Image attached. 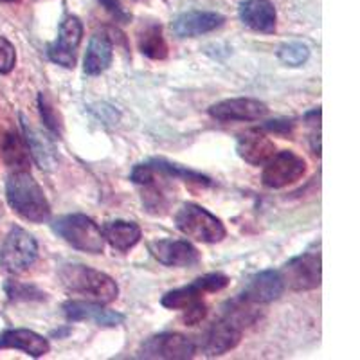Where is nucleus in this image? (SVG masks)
Segmentation results:
<instances>
[{
  "mask_svg": "<svg viewBox=\"0 0 360 360\" xmlns=\"http://www.w3.org/2000/svg\"><path fill=\"white\" fill-rule=\"evenodd\" d=\"M8 204L24 220L44 224L51 218V204L44 189L29 172H15L6 182Z\"/></svg>",
  "mask_w": 360,
  "mask_h": 360,
  "instance_id": "nucleus-1",
  "label": "nucleus"
},
{
  "mask_svg": "<svg viewBox=\"0 0 360 360\" xmlns=\"http://www.w3.org/2000/svg\"><path fill=\"white\" fill-rule=\"evenodd\" d=\"M60 281L70 294L85 295L90 301L108 304L114 303L119 295V287L114 278L96 270L92 266L70 263L60 269Z\"/></svg>",
  "mask_w": 360,
  "mask_h": 360,
  "instance_id": "nucleus-2",
  "label": "nucleus"
},
{
  "mask_svg": "<svg viewBox=\"0 0 360 360\" xmlns=\"http://www.w3.org/2000/svg\"><path fill=\"white\" fill-rule=\"evenodd\" d=\"M53 231L74 249L89 254H103L105 238L99 225L86 214H65L53 221Z\"/></svg>",
  "mask_w": 360,
  "mask_h": 360,
  "instance_id": "nucleus-3",
  "label": "nucleus"
},
{
  "mask_svg": "<svg viewBox=\"0 0 360 360\" xmlns=\"http://www.w3.org/2000/svg\"><path fill=\"white\" fill-rule=\"evenodd\" d=\"M175 227L195 242L218 243L227 234L220 218L198 204H184L175 214Z\"/></svg>",
  "mask_w": 360,
  "mask_h": 360,
  "instance_id": "nucleus-4",
  "label": "nucleus"
},
{
  "mask_svg": "<svg viewBox=\"0 0 360 360\" xmlns=\"http://www.w3.org/2000/svg\"><path fill=\"white\" fill-rule=\"evenodd\" d=\"M38 258V243L31 233L13 227L0 247V265L11 274H22Z\"/></svg>",
  "mask_w": 360,
  "mask_h": 360,
  "instance_id": "nucleus-5",
  "label": "nucleus"
},
{
  "mask_svg": "<svg viewBox=\"0 0 360 360\" xmlns=\"http://www.w3.org/2000/svg\"><path fill=\"white\" fill-rule=\"evenodd\" d=\"M198 349L197 340L182 333H159L141 344L139 359L160 360H186L193 359Z\"/></svg>",
  "mask_w": 360,
  "mask_h": 360,
  "instance_id": "nucleus-6",
  "label": "nucleus"
},
{
  "mask_svg": "<svg viewBox=\"0 0 360 360\" xmlns=\"http://www.w3.org/2000/svg\"><path fill=\"white\" fill-rule=\"evenodd\" d=\"M307 173V160L297 153L285 150V152L274 153L265 162L263 169V186L270 189H281L287 186L295 184Z\"/></svg>",
  "mask_w": 360,
  "mask_h": 360,
  "instance_id": "nucleus-7",
  "label": "nucleus"
},
{
  "mask_svg": "<svg viewBox=\"0 0 360 360\" xmlns=\"http://www.w3.org/2000/svg\"><path fill=\"white\" fill-rule=\"evenodd\" d=\"M285 287L294 292L314 290L321 285V254L307 252L292 258L279 270Z\"/></svg>",
  "mask_w": 360,
  "mask_h": 360,
  "instance_id": "nucleus-8",
  "label": "nucleus"
},
{
  "mask_svg": "<svg viewBox=\"0 0 360 360\" xmlns=\"http://www.w3.org/2000/svg\"><path fill=\"white\" fill-rule=\"evenodd\" d=\"M83 38V24L78 17H67L60 25V34L54 44L47 47V56L53 63L65 69L76 65V53Z\"/></svg>",
  "mask_w": 360,
  "mask_h": 360,
  "instance_id": "nucleus-9",
  "label": "nucleus"
},
{
  "mask_svg": "<svg viewBox=\"0 0 360 360\" xmlns=\"http://www.w3.org/2000/svg\"><path fill=\"white\" fill-rule=\"evenodd\" d=\"M207 112L217 121L233 123V121H258L269 114V107L259 99L234 98L214 103Z\"/></svg>",
  "mask_w": 360,
  "mask_h": 360,
  "instance_id": "nucleus-10",
  "label": "nucleus"
},
{
  "mask_svg": "<svg viewBox=\"0 0 360 360\" xmlns=\"http://www.w3.org/2000/svg\"><path fill=\"white\" fill-rule=\"evenodd\" d=\"M63 315L69 323H79V321H89L103 328H115L124 323L123 314L115 310H108L98 301H67L62 307Z\"/></svg>",
  "mask_w": 360,
  "mask_h": 360,
  "instance_id": "nucleus-11",
  "label": "nucleus"
},
{
  "mask_svg": "<svg viewBox=\"0 0 360 360\" xmlns=\"http://www.w3.org/2000/svg\"><path fill=\"white\" fill-rule=\"evenodd\" d=\"M148 250L157 262L166 266L186 269L200 262V252L188 240H157L148 243Z\"/></svg>",
  "mask_w": 360,
  "mask_h": 360,
  "instance_id": "nucleus-12",
  "label": "nucleus"
},
{
  "mask_svg": "<svg viewBox=\"0 0 360 360\" xmlns=\"http://www.w3.org/2000/svg\"><path fill=\"white\" fill-rule=\"evenodd\" d=\"M243 335L242 328H238L236 324H233L231 321L220 317L218 321H214L211 326H209L207 332L204 333L200 342L202 352L205 353V356H220L224 353L231 352L240 344Z\"/></svg>",
  "mask_w": 360,
  "mask_h": 360,
  "instance_id": "nucleus-13",
  "label": "nucleus"
},
{
  "mask_svg": "<svg viewBox=\"0 0 360 360\" xmlns=\"http://www.w3.org/2000/svg\"><path fill=\"white\" fill-rule=\"evenodd\" d=\"M20 123L25 144L29 148V155L33 157L34 162L38 164V168L44 169V172H53L58 166V152L53 139L29 123V119L24 114H20Z\"/></svg>",
  "mask_w": 360,
  "mask_h": 360,
  "instance_id": "nucleus-14",
  "label": "nucleus"
},
{
  "mask_svg": "<svg viewBox=\"0 0 360 360\" xmlns=\"http://www.w3.org/2000/svg\"><path fill=\"white\" fill-rule=\"evenodd\" d=\"M285 283H283L279 270H263L249 279L242 295L243 299L256 304H269L276 299H279L285 292Z\"/></svg>",
  "mask_w": 360,
  "mask_h": 360,
  "instance_id": "nucleus-15",
  "label": "nucleus"
},
{
  "mask_svg": "<svg viewBox=\"0 0 360 360\" xmlns=\"http://www.w3.org/2000/svg\"><path fill=\"white\" fill-rule=\"evenodd\" d=\"M236 152L245 162L263 166L276 153V144L262 130H247L238 135Z\"/></svg>",
  "mask_w": 360,
  "mask_h": 360,
  "instance_id": "nucleus-16",
  "label": "nucleus"
},
{
  "mask_svg": "<svg viewBox=\"0 0 360 360\" xmlns=\"http://www.w3.org/2000/svg\"><path fill=\"white\" fill-rule=\"evenodd\" d=\"M225 22L224 15L214 11H188L182 13L173 22V31L180 38H195L207 34L214 29L221 27Z\"/></svg>",
  "mask_w": 360,
  "mask_h": 360,
  "instance_id": "nucleus-17",
  "label": "nucleus"
},
{
  "mask_svg": "<svg viewBox=\"0 0 360 360\" xmlns=\"http://www.w3.org/2000/svg\"><path fill=\"white\" fill-rule=\"evenodd\" d=\"M0 349H20L27 355L40 359L51 352L49 340L27 328H13L0 333Z\"/></svg>",
  "mask_w": 360,
  "mask_h": 360,
  "instance_id": "nucleus-18",
  "label": "nucleus"
},
{
  "mask_svg": "<svg viewBox=\"0 0 360 360\" xmlns=\"http://www.w3.org/2000/svg\"><path fill=\"white\" fill-rule=\"evenodd\" d=\"M240 20L256 33L270 34L276 31L278 13L270 0H245L240 4Z\"/></svg>",
  "mask_w": 360,
  "mask_h": 360,
  "instance_id": "nucleus-19",
  "label": "nucleus"
},
{
  "mask_svg": "<svg viewBox=\"0 0 360 360\" xmlns=\"http://www.w3.org/2000/svg\"><path fill=\"white\" fill-rule=\"evenodd\" d=\"M112 58H114V44L110 37L105 33H96L89 41L83 70L89 76H99L110 67Z\"/></svg>",
  "mask_w": 360,
  "mask_h": 360,
  "instance_id": "nucleus-20",
  "label": "nucleus"
},
{
  "mask_svg": "<svg viewBox=\"0 0 360 360\" xmlns=\"http://www.w3.org/2000/svg\"><path fill=\"white\" fill-rule=\"evenodd\" d=\"M103 238L105 242L110 243L112 249L119 250V252H127V250L134 249L143 238V231L135 221L127 220H114L103 225Z\"/></svg>",
  "mask_w": 360,
  "mask_h": 360,
  "instance_id": "nucleus-21",
  "label": "nucleus"
},
{
  "mask_svg": "<svg viewBox=\"0 0 360 360\" xmlns=\"http://www.w3.org/2000/svg\"><path fill=\"white\" fill-rule=\"evenodd\" d=\"M0 155L6 166L13 168L15 172H27L31 164L29 148L25 144L24 135L17 130H8L0 137Z\"/></svg>",
  "mask_w": 360,
  "mask_h": 360,
  "instance_id": "nucleus-22",
  "label": "nucleus"
},
{
  "mask_svg": "<svg viewBox=\"0 0 360 360\" xmlns=\"http://www.w3.org/2000/svg\"><path fill=\"white\" fill-rule=\"evenodd\" d=\"M256 307H258L256 303H250V301L243 299L242 295H238L236 299L229 301V303L221 308V317L231 321L233 324H236L238 328L245 330L247 326L256 323L259 319V315H262Z\"/></svg>",
  "mask_w": 360,
  "mask_h": 360,
  "instance_id": "nucleus-23",
  "label": "nucleus"
},
{
  "mask_svg": "<svg viewBox=\"0 0 360 360\" xmlns=\"http://www.w3.org/2000/svg\"><path fill=\"white\" fill-rule=\"evenodd\" d=\"M139 51L150 60H164L168 58V44L162 37V27L157 24H150L143 29L137 38Z\"/></svg>",
  "mask_w": 360,
  "mask_h": 360,
  "instance_id": "nucleus-24",
  "label": "nucleus"
},
{
  "mask_svg": "<svg viewBox=\"0 0 360 360\" xmlns=\"http://www.w3.org/2000/svg\"><path fill=\"white\" fill-rule=\"evenodd\" d=\"M143 205L148 213L164 214L172 204V191L166 184H157V172L153 180L143 186Z\"/></svg>",
  "mask_w": 360,
  "mask_h": 360,
  "instance_id": "nucleus-25",
  "label": "nucleus"
},
{
  "mask_svg": "<svg viewBox=\"0 0 360 360\" xmlns=\"http://www.w3.org/2000/svg\"><path fill=\"white\" fill-rule=\"evenodd\" d=\"M204 294L205 292L198 287L197 281H193L188 287H180L175 288V290L166 292L160 299V304L164 308H169V310H186L191 304L202 301Z\"/></svg>",
  "mask_w": 360,
  "mask_h": 360,
  "instance_id": "nucleus-26",
  "label": "nucleus"
},
{
  "mask_svg": "<svg viewBox=\"0 0 360 360\" xmlns=\"http://www.w3.org/2000/svg\"><path fill=\"white\" fill-rule=\"evenodd\" d=\"M153 164V168L157 169V173L166 179H180L184 180V182H193V184H198V186H211V179L198 172H193V169L188 168H182L179 164H173L168 162V160L164 159H153L150 160Z\"/></svg>",
  "mask_w": 360,
  "mask_h": 360,
  "instance_id": "nucleus-27",
  "label": "nucleus"
},
{
  "mask_svg": "<svg viewBox=\"0 0 360 360\" xmlns=\"http://www.w3.org/2000/svg\"><path fill=\"white\" fill-rule=\"evenodd\" d=\"M4 292L11 303H27V301H45L47 294L40 290L34 285L17 281V279H8L4 283Z\"/></svg>",
  "mask_w": 360,
  "mask_h": 360,
  "instance_id": "nucleus-28",
  "label": "nucleus"
},
{
  "mask_svg": "<svg viewBox=\"0 0 360 360\" xmlns=\"http://www.w3.org/2000/svg\"><path fill=\"white\" fill-rule=\"evenodd\" d=\"M38 110H40V117L44 121L45 128L49 134H53L54 137L62 139L63 135V119L60 115V112L54 108L53 101L45 92H40L38 94Z\"/></svg>",
  "mask_w": 360,
  "mask_h": 360,
  "instance_id": "nucleus-29",
  "label": "nucleus"
},
{
  "mask_svg": "<svg viewBox=\"0 0 360 360\" xmlns=\"http://www.w3.org/2000/svg\"><path fill=\"white\" fill-rule=\"evenodd\" d=\"M279 62L287 67H301L308 62L310 51L301 41H290V44H283L278 51Z\"/></svg>",
  "mask_w": 360,
  "mask_h": 360,
  "instance_id": "nucleus-30",
  "label": "nucleus"
},
{
  "mask_svg": "<svg viewBox=\"0 0 360 360\" xmlns=\"http://www.w3.org/2000/svg\"><path fill=\"white\" fill-rule=\"evenodd\" d=\"M195 281H197V285L205 294H209V292H220L229 287L231 279L229 276L221 274V272H209V274L202 276V278L195 279Z\"/></svg>",
  "mask_w": 360,
  "mask_h": 360,
  "instance_id": "nucleus-31",
  "label": "nucleus"
},
{
  "mask_svg": "<svg viewBox=\"0 0 360 360\" xmlns=\"http://www.w3.org/2000/svg\"><path fill=\"white\" fill-rule=\"evenodd\" d=\"M17 63V51L8 38L0 37V74H9Z\"/></svg>",
  "mask_w": 360,
  "mask_h": 360,
  "instance_id": "nucleus-32",
  "label": "nucleus"
},
{
  "mask_svg": "<svg viewBox=\"0 0 360 360\" xmlns=\"http://www.w3.org/2000/svg\"><path fill=\"white\" fill-rule=\"evenodd\" d=\"M153 176H155V168L152 166V162L137 164L130 173V180L137 186L148 184L150 180H153Z\"/></svg>",
  "mask_w": 360,
  "mask_h": 360,
  "instance_id": "nucleus-33",
  "label": "nucleus"
},
{
  "mask_svg": "<svg viewBox=\"0 0 360 360\" xmlns=\"http://www.w3.org/2000/svg\"><path fill=\"white\" fill-rule=\"evenodd\" d=\"M205 315H207V307L202 301H198V303L186 308L184 315H182V321H184L186 326H195V324L202 323L205 319Z\"/></svg>",
  "mask_w": 360,
  "mask_h": 360,
  "instance_id": "nucleus-34",
  "label": "nucleus"
},
{
  "mask_svg": "<svg viewBox=\"0 0 360 360\" xmlns=\"http://www.w3.org/2000/svg\"><path fill=\"white\" fill-rule=\"evenodd\" d=\"M99 4L107 9L115 20L121 22V24H127V22L131 18L130 13H128L127 9L123 8V4H121V0H99Z\"/></svg>",
  "mask_w": 360,
  "mask_h": 360,
  "instance_id": "nucleus-35",
  "label": "nucleus"
},
{
  "mask_svg": "<svg viewBox=\"0 0 360 360\" xmlns=\"http://www.w3.org/2000/svg\"><path fill=\"white\" fill-rule=\"evenodd\" d=\"M265 128L270 131H274V134L285 135L292 131V123L290 121H279L278 119V121H269V123L265 124Z\"/></svg>",
  "mask_w": 360,
  "mask_h": 360,
  "instance_id": "nucleus-36",
  "label": "nucleus"
},
{
  "mask_svg": "<svg viewBox=\"0 0 360 360\" xmlns=\"http://www.w3.org/2000/svg\"><path fill=\"white\" fill-rule=\"evenodd\" d=\"M307 121L311 124V127L319 128V121H321V108H314L311 112L307 114Z\"/></svg>",
  "mask_w": 360,
  "mask_h": 360,
  "instance_id": "nucleus-37",
  "label": "nucleus"
},
{
  "mask_svg": "<svg viewBox=\"0 0 360 360\" xmlns=\"http://www.w3.org/2000/svg\"><path fill=\"white\" fill-rule=\"evenodd\" d=\"M311 150L315 155H321V134L311 135Z\"/></svg>",
  "mask_w": 360,
  "mask_h": 360,
  "instance_id": "nucleus-38",
  "label": "nucleus"
},
{
  "mask_svg": "<svg viewBox=\"0 0 360 360\" xmlns=\"http://www.w3.org/2000/svg\"><path fill=\"white\" fill-rule=\"evenodd\" d=\"M0 2H17V0H0Z\"/></svg>",
  "mask_w": 360,
  "mask_h": 360,
  "instance_id": "nucleus-39",
  "label": "nucleus"
}]
</instances>
